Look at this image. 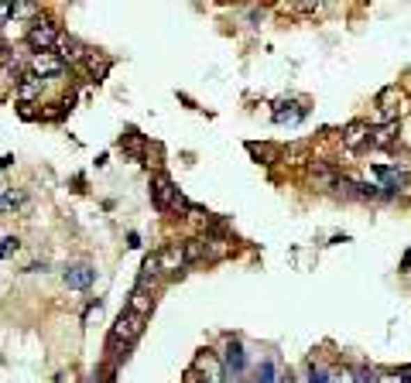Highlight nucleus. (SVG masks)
Returning <instances> with one entry per match:
<instances>
[{
	"mask_svg": "<svg viewBox=\"0 0 411 383\" xmlns=\"http://www.w3.org/2000/svg\"><path fill=\"white\" fill-rule=\"evenodd\" d=\"M86 69H89L93 83H103V79H107V72H110V58L89 48V55H86Z\"/></svg>",
	"mask_w": 411,
	"mask_h": 383,
	"instance_id": "obj_18",
	"label": "nucleus"
},
{
	"mask_svg": "<svg viewBox=\"0 0 411 383\" xmlns=\"http://www.w3.org/2000/svg\"><path fill=\"white\" fill-rule=\"evenodd\" d=\"M14 7V17H31V21H38V3H10Z\"/></svg>",
	"mask_w": 411,
	"mask_h": 383,
	"instance_id": "obj_27",
	"label": "nucleus"
},
{
	"mask_svg": "<svg viewBox=\"0 0 411 383\" xmlns=\"http://www.w3.org/2000/svg\"><path fill=\"white\" fill-rule=\"evenodd\" d=\"M326 383H357V370H353V366L336 363L332 370H326Z\"/></svg>",
	"mask_w": 411,
	"mask_h": 383,
	"instance_id": "obj_22",
	"label": "nucleus"
},
{
	"mask_svg": "<svg viewBox=\"0 0 411 383\" xmlns=\"http://www.w3.org/2000/svg\"><path fill=\"white\" fill-rule=\"evenodd\" d=\"M398 140H401V124L398 120H384V124L370 127V147L391 151V147H398Z\"/></svg>",
	"mask_w": 411,
	"mask_h": 383,
	"instance_id": "obj_8",
	"label": "nucleus"
},
{
	"mask_svg": "<svg viewBox=\"0 0 411 383\" xmlns=\"http://www.w3.org/2000/svg\"><path fill=\"white\" fill-rule=\"evenodd\" d=\"M0 250H3V254H14V250H21V240H17V236H7V240L0 243Z\"/></svg>",
	"mask_w": 411,
	"mask_h": 383,
	"instance_id": "obj_30",
	"label": "nucleus"
},
{
	"mask_svg": "<svg viewBox=\"0 0 411 383\" xmlns=\"http://www.w3.org/2000/svg\"><path fill=\"white\" fill-rule=\"evenodd\" d=\"M62 281H65V288H72V291H89L93 281H96V270H93L89 263H72V267L62 270Z\"/></svg>",
	"mask_w": 411,
	"mask_h": 383,
	"instance_id": "obj_10",
	"label": "nucleus"
},
{
	"mask_svg": "<svg viewBox=\"0 0 411 383\" xmlns=\"http://www.w3.org/2000/svg\"><path fill=\"white\" fill-rule=\"evenodd\" d=\"M274 377H278V363L274 359H264L261 370H257V377H254V383H278Z\"/></svg>",
	"mask_w": 411,
	"mask_h": 383,
	"instance_id": "obj_24",
	"label": "nucleus"
},
{
	"mask_svg": "<svg viewBox=\"0 0 411 383\" xmlns=\"http://www.w3.org/2000/svg\"><path fill=\"white\" fill-rule=\"evenodd\" d=\"M178 247H182V260H185V267H192V263H203V260H206L203 236H189V240H182Z\"/></svg>",
	"mask_w": 411,
	"mask_h": 383,
	"instance_id": "obj_17",
	"label": "nucleus"
},
{
	"mask_svg": "<svg viewBox=\"0 0 411 383\" xmlns=\"http://www.w3.org/2000/svg\"><path fill=\"white\" fill-rule=\"evenodd\" d=\"M14 21V7L10 3H0V24H10Z\"/></svg>",
	"mask_w": 411,
	"mask_h": 383,
	"instance_id": "obj_31",
	"label": "nucleus"
},
{
	"mask_svg": "<svg viewBox=\"0 0 411 383\" xmlns=\"http://www.w3.org/2000/svg\"><path fill=\"white\" fill-rule=\"evenodd\" d=\"M144 336V318H137L134 311H127L123 308L121 315H117V322L110 325V336H107V349L110 352H117V349H130L134 342Z\"/></svg>",
	"mask_w": 411,
	"mask_h": 383,
	"instance_id": "obj_1",
	"label": "nucleus"
},
{
	"mask_svg": "<svg viewBox=\"0 0 411 383\" xmlns=\"http://www.w3.org/2000/svg\"><path fill=\"white\" fill-rule=\"evenodd\" d=\"M189 370H192L196 377H203L199 383H226V366H223L219 352H212V349H199Z\"/></svg>",
	"mask_w": 411,
	"mask_h": 383,
	"instance_id": "obj_2",
	"label": "nucleus"
},
{
	"mask_svg": "<svg viewBox=\"0 0 411 383\" xmlns=\"http://www.w3.org/2000/svg\"><path fill=\"white\" fill-rule=\"evenodd\" d=\"M398 96H401V89H398V85H384V89L377 92V106H380L384 120H394V117H391V103H394Z\"/></svg>",
	"mask_w": 411,
	"mask_h": 383,
	"instance_id": "obj_21",
	"label": "nucleus"
},
{
	"mask_svg": "<svg viewBox=\"0 0 411 383\" xmlns=\"http://www.w3.org/2000/svg\"><path fill=\"white\" fill-rule=\"evenodd\" d=\"M219 359H223V366H226V377L233 373V380H240L247 370V352L244 345H240V339H230L226 342V352H219Z\"/></svg>",
	"mask_w": 411,
	"mask_h": 383,
	"instance_id": "obj_11",
	"label": "nucleus"
},
{
	"mask_svg": "<svg viewBox=\"0 0 411 383\" xmlns=\"http://www.w3.org/2000/svg\"><path fill=\"white\" fill-rule=\"evenodd\" d=\"M247 151H250L254 158H261L264 165H271V161H274V147H271V144H247Z\"/></svg>",
	"mask_w": 411,
	"mask_h": 383,
	"instance_id": "obj_26",
	"label": "nucleus"
},
{
	"mask_svg": "<svg viewBox=\"0 0 411 383\" xmlns=\"http://www.w3.org/2000/svg\"><path fill=\"white\" fill-rule=\"evenodd\" d=\"M121 147H123V151H130L134 158H141V147H144V137H141V133H137L134 127H130V130H123Z\"/></svg>",
	"mask_w": 411,
	"mask_h": 383,
	"instance_id": "obj_23",
	"label": "nucleus"
},
{
	"mask_svg": "<svg viewBox=\"0 0 411 383\" xmlns=\"http://www.w3.org/2000/svg\"><path fill=\"white\" fill-rule=\"evenodd\" d=\"M339 137H343V147H346L350 154H360V151H367L370 147V124H364V120H350Z\"/></svg>",
	"mask_w": 411,
	"mask_h": 383,
	"instance_id": "obj_7",
	"label": "nucleus"
},
{
	"mask_svg": "<svg viewBox=\"0 0 411 383\" xmlns=\"http://www.w3.org/2000/svg\"><path fill=\"white\" fill-rule=\"evenodd\" d=\"M305 178H309V185H312V188L329 192V188H336L339 171L332 168V161H319V158H312V161L305 165Z\"/></svg>",
	"mask_w": 411,
	"mask_h": 383,
	"instance_id": "obj_6",
	"label": "nucleus"
},
{
	"mask_svg": "<svg viewBox=\"0 0 411 383\" xmlns=\"http://www.w3.org/2000/svg\"><path fill=\"white\" fill-rule=\"evenodd\" d=\"M158 263H162V274L168 277H182L185 274V260H182V247L178 243H168L158 250Z\"/></svg>",
	"mask_w": 411,
	"mask_h": 383,
	"instance_id": "obj_12",
	"label": "nucleus"
},
{
	"mask_svg": "<svg viewBox=\"0 0 411 383\" xmlns=\"http://www.w3.org/2000/svg\"><path fill=\"white\" fill-rule=\"evenodd\" d=\"M278 383H295V377H291V373H281V377H278Z\"/></svg>",
	"mask_w": 411,
	"mask_h": 383,
	"instance_id": "obj_34",
	"label": "nucleus"
},
{
	"mask_svg": "<svg viewBox=\"0 0 411 383\" xmlns=\"http://www.w3.org/2000/svg\"><path fill=\"white\" fill-rule=\"evenodd\" d=\"M127 311H134L137 318H148L155 311V291H144V288H134L130 298H127Z\"/></svg>",
	"mask_w": 411,
	"mask_h": 383,
	"instance_id": "obj_14",
	"label": "nucleus"
},
{
	"mask_svg": "<svg viewBox=\"0 0 411 383\" xmlns=\"http://www.w3.org/2000/svg\"><path fill=\"white\" fill-rule=\"evenodd\" d=\"M237 383H254V380H244V377H240V380H237Z\"/></svg>",
	"mask_w": 411,
	"mask_h": 383,
	"instance_id": "obj_35",
	"label": "nucleus"
},
{
	"mask_svg": "<svg viewBox=\"0 0 411 383\" xmlns=\"http://www.w3.org/2000/svg\"><path fill=\"white\" fill-rule=\"evenodd\" d=\"M24 206V192H3L0 195V213H10V209H21Z\"/></svg>",
	"mask_w": 411,
	"mask_h": 383,
	"instance_id": "obj_25",
	"label": "nucleus"
},
{
	"mask_svg": "<svg viewBox=\"0 0 411 383\" xmlns=\"http://www.w3.org/2000/svg\"><path fill=\"white\" fill-rule=\"evenodd\" d=\"M55 55H59L65 65H79V62H86L89 48H86L79 38H72V35H59V42H55Z\"/></svg>",
	"mask_w": 411,
	"mask_h": 383,
	"instance_id": "obj_9",
	"label": "nucleus"
},
{
	"mask_svg": "<svg viewBox=\"0 0 411 383\" xmlns=\"http://www.w3.org/2000/svg\"><path fill=\"white\" fill-rule=\"evenodd\" d=\"M305 117V106L295 103V99H278L274 103V124H295Z\"/></svg>",
	"mask_w": 411,
	"mask_h": 383,
	"instance_id": "obj_15",
	"label": "nucleus"
},
{
	"mask_svg": "<svg viewBox=\"0 0 411 383\" xmlns=\"http://www.w3.org/2000/svg\"><path fill=\"white\" fill-rule=\"evenodd\" d=\"M59 35H62V31H59L48 17H38V21H31V24H28L24 42H28V48H31V55H35V51H55Z\"/></svg>",
	"mask_w": 411,
	"mask_h": 383,
	"instance_id": "obj_3",
	"label": "nucleus"
},
{
	"mask_svg": "<svg viewBox=\"0 0 411 383\" xmlns=\"http://www.w3.org/2000/svg\"><path fill=\"white\" fill-rule=\"evenodd\" d=\"M17 117L31 124V120H41V110H35V103H17Z\"/></svg>",
	"mask_w": 411,
	"mask_h": 383,
	"instance_id": "obj_28",
	"label": "nucleus"
},
{
	"mask_svg": "<svg viewBox=\"0 0 411 383\" xmlns=\"http://www.w3.org/2000/svg\"><path fill=\"white\" fill-rule=\"evenodd\" d=\"M401 267H405V270H411V250L405 254V260H401Z\"/></svg>",
	"mask_w": 411,
	"mask_h": 383,
	"instance_id": "obj_33",
	"label": "nucleus"
},
{
	"mask_svg": "<svg viewBox=\"0 0 411 383\" xmlns=\"http://www.w3.org/2000/svg\"><path fill=\"white\" fill-rule=\"evenodd\" d=\"M10 165H14V158H10V154H3V158H0V171L10 168Z\"/></svg>",
	"mask_w": 411,
	"mask_h": 383,
	"instance_id": "obj_32",
	"label": "nucleus"
},
{
	"mask_svg": "<svg viewBox=\"0 0 411 383\" xmlns=\"http://www.w3.org/2000/svg\"><path fill=\"white\" fill-rule=\"evenodd\" d=\"M203 243H206V260H223V256L233 254V247H230L233 240H230V236H209V233H206Z\"/></svg>",
	"mask_w": 411,
	"mask_h": 383,
	"instance_id": "obj_16",
	"label": "nucleus"
},
{
	"mask_svg": "<svg viewBox=\"0 0 411 383\" xmlns=\"http://www.w3.org/2000/svg\"><path fill=\"white\" fill-rule=\"evenodd\" d=\"M377 383H405V380H401V370H384V373H377Z\"/></svg>",
	"mask_w": 411,
	"mask_h": 383,
	"instance_id": "obj_29",
	"label": "nucleus"
},
{
	"mask_svg": "<svg viewBox=\"0 0 411 383\" xmlns=\"http://www.w3.org/2000/svg\"><path fill=\"white\" fill-rule=\"evenodd\" d=\"M151 202H155V209H158V213L178 209V202H182V195H178L175 181H171L164 171H158V174L151 178Z\"/></svg>",
	"mask_w": 411,
	"mask_h": 383,
	"instance_id": "obj_4",
	"label": "nucleus"
},
{
	"mask_svg": "<svg viewBox=\"0 0 411 383\" xmlns=\"http://www.w3.org/2000/svg\"><path fill=\"white\" fill-rule=\"evenodd\" d=\"M281 161H285V165H291V168H298V165H309V161H312V154H309V144H302V140L288 144L285 151H281Z\"/></svg>",
	"mask_w": 411,
	"mask_h": 383,
	"instance_id": "obj_19",
	"label": "nucleus"
},
{
	"mask_svg": "<svg viewBox=\"0 0 411 383\" xmlns=\"http://www.w3.org/2000/svg\"><path fill=\"white\" fill-rule=\"evenodd\" d=\"M339 199H346V202H360V181L357 178H346V174H339V181H336V188H332Z\"/></svg>",
	"mask_w": 411,
	"mask_h": 383,
	"instance_id": "obj_20",
	"label": "nucleus"
},
{
	"mask_svg": "<svg viewBox=\"0 0 411 383\" xmlns=\"http://www.w3.org/2000/svg\"><path fill=\"white\" fill-rule=\"evenodd\" d=\"M14 92H17V103H35L41 96V79L31 69H24V72L17 76V83H14Z\"/></svg>",
	"mask_w": 411,
	"mask_h": 383,
	"instance_id": "obj_13",
	"label": "nucleus"
},
{
	"mask_svg": "<svg viewBox=\"0 0 411 383\" xmlns=\"http://www.w3.org/2000/svg\"><path fill=\"white\" fill-rule=\"evenodd\" d=\"M28 69L38 76L41 83H48V79H59L65 72V62L55 51H35V55H28Z\"/></svg>",
	"mask_w": 411,
	"mask_h": 383,
	"instance_id": "obj_5",
	"label": "nucleus"
}]
</instances>
